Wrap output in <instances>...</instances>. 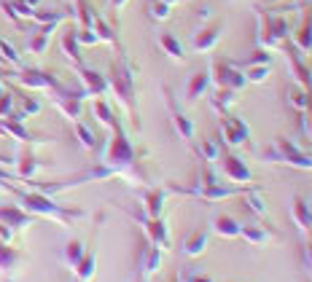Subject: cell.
<instances>
[{"label":"cell","mask_w":312,"mask_h":282,"mask_svg":"<svg viewBox=\"0 0 312 282\" xmlns=\"http://www.w3.org/2000/svg\"><path fill=\"white\" fill-rule=\"evenodd\" d=\"M22 207L27 210V212L46 215V218H54L59 223H70V220L84 218L81 210H65V207L54 205V202H51L49 196H43V194H22Z\"/></svg>","instance_id":"1"},{"label":"cell","mask_w":312,"mask_h":282,"mask_svg":"<svg viewBox=\"0 0 312 282\" xmlns=\"http://www.w3.org/2000/svg\"><path fill=\"white\" fill-rule=\"evenodd\" d=\"M248 188L245 186H223V183H218V178L210 169H205L202 175V183L194 188H183V194H191V196H199V199L205 202H218V199H229V196H237V194H245Z\"/></svg>","instance_id":"2"},{"label":"cell","mask_w":312,"mask_h":282,"mask_svg":"<svg viewBox=\"0 0 312 282\" xmlns=\"http://www.w3.org/2000/svg\"><path fill=\"white\" fill-rule=\"evenodd\" d=\"M269 159H277V161L291 164V167H299V169H312V156L302 153L299 148H294L291 142H285V140L275 142V148L269 150Z\"/></svg>","instance_id":"3"},{"label":"cell","mask_w":312,"mask_h":282,"mask_svg":"<svg viewBox=\"0 0 312 282\" xmlns=\"http://www.w3.org/2000/svg\"><path fill=\"white\" fill-rule=\"evenodd\" d=\"M159 266H162V253H159V247H154L151 242H145L140 247V255H137V277H140V282L148 280Z\"/></svg>","instance_id":"4"},{"label":"cell","mask_w":312,"mask_h":282,"mask_svg":"<svg viewBox=\"0 0 312 282\" xmlns=\"http://www.w3.org/2000/svg\"><path fill=\"white\" fill-rule=\"evenodd\" d=\"M143 223V228H145V234H148V242L154 247H159V250H167L170 247V228H167V223H164L162 218H140Z\"/></svg>","instance_id":"5"},{"label":"cell","mask_w":312,"mask_h":282,"mask_svg":"<svg viewBox=\"0 0 312 282\" xmlns=\"http://www.w3.org/2000/svg\"><path fill=\"white\" fill-rule=\"evenodd\" d=\"M291 218L304 234H312V210H310V199H304L302 194L294 196V205H291Z\"/></svg>","instance_id":"6"},{"label":"cell","mask_w":312,"mask_h":282,"mask_svg":"<svg viewBox=\"0 0 312 282\" xmlns=\"http://www.w3.org/2000/svg\"><path fill=\"white\" fill-rule=\"evenodd\" d=\"M221 167H223V175H226L231 183H250V180H253L250 169L245 167V161H240L237 156H223Z\"/></svg>","instance_id":"7"},{"label":"cell","mask_w":312,"mask_h":282,"mask_svg":"<svg viewBox=\"0 0 312 282\" xmlns=\"http://www.w3.org/2000/svg\"><path fill=\"white\" fill-rule=\"evenodd\" d=\"M208 228H194V231L189 234V237L183 239V253L189 255V258H197V255H202L205 250H208Z\"/></svg>","instance_id":"8"},{"label":"cell","mask_w":312,"mask_h":282,"mask_svg":"<svg viewBox=\"0 0 312 282\" xmlns=\"http://www.w3.org/2000/svg\"><path fill=\"white\" fill-rule=\"evenodd\" d=\"M240 228H242V223H237L231 215H223V212L213 215V231L218 234V237L237 239V237H240Z\"/></svg>","instance_id":"9"},{"label":"cell","mask_w":312,"mask_h":282,"mask_svg":"<svg viewBox=\"0 0 312 282\" xmlns=\"http://www.w3.org/2000/svg\"><path fill=\"white\" fill-rule=\"evenodd\" d=\"M240 239H245L250 247H267L272 234H267V228H261V226H242L240 228Z\"/></svg>","instance_id":"10"},{"label":"cell","mask_w":312,"mask_h":282,"mask_svg":"<svg viewBox=\"0 0 312 282\" xmlns=\"http://www.w3.org/2000/svg\"><path fill=\"white\" fill-rule=\"evenodd\" d=\"M242 196H245V205H248L250 212L258 215V218H267V202L261 196V188H248Z\"/></svg>","instance_id":"11"},{"label":"cell","mask_w":312,"mask_h":282,"mask_svg":"<svg viewBox=\"0 0 312 282\" xmlns=\"http://www.w3.org/2000/svg\"><path fill=\"white\" fill-rule=\"evenodd\" d=\"M95 266H97V250H86L84 258L76 264L78 280H81V282H89L92 277H95Z\"/></svg>","instance_id":"12"},{"label":"cell","mask_w":312,"mask_h":282,"mask_svg":"<svg viewBox=\"0 0 312 282\" xmlns=\"http://www.w3.org/2000/svg\"><path fill=\"white\" fill-rule=\"evenodd\" d=\"M223 135H226V142H229V145L248 142V129H245L242 121H226V124H223Z\"/></svg>","instance_id":"13"},{"label":"cell","mask_w":312,"mask_h":282,"mask_svg":"<svg viewBox=\"0 0 312 282\" xmlns=\"http://www.w3.org/2000/svg\"><path fill=\"white\" fill-rule=\"evenodd\" d=\"M145 202V215L148 218H162V210H164V191H148L143 196Z\"/></svg>","instance_id":"14"},{"label":"cell","mask_w":312,"mask_h":282,"mask_svg":"<svg viewBox=\"0 0 312 282\" xmlns=\"http://www.w3.org/2000/svg\"><path fill=\"white\" fill-rule=\"evenodd\" d=\"M84 253H86V250H84V245H81V242H76V239H73L70 245L65 247V261H68L70 266H76L78 261L84 258Z\"/></svg>","instance_id":"15"},{"label":"cell","mask_w":312,"mask_h":282,"mask_svg":"<svg viewBox=\"0 0 312 282\" xmlns=\"http://www.w3.org/2000/svg\"><path fill=\"white\" fill-rule=\"evenodd\" d=\"M16 261H19V253H16V250L0 245V269H14Z\"/></svg>","instance_id":"16"},{"label":"cell","mask_w":312,"mask_h":282,"mask_svg":"<svg viewBox=\"0 0 312 282\" xmlns=\"http://www.w3.org/2000/svg\"><path fill=\"white\" fill-rule=\"evenodd\" d=\"M181 282H215L210 274L205 272H194V269H186V272H181V277H178Z\"/></svg>","instance_id":"17"},{"label":"cell","mask_w":312,"mask_h":282,"mask_svg":"<svg viewBox=\"0 0 312 282\" xmlns=\"http://www.w3.org/2000/svg\"><path fill=\"white\" fill-rule=\"evenodd\" d=\"M205 83H208V78H205V73H197L194 78H191V83H189V100H194V97L199 94V91L205 89Z\"/></svg>","instance_id":"18"},{"label":"cell","mask_w":312,"mask_h":282,"mask_svg":"<svg viewBox=\"0 0 312 282\" xmlns=\"http://www.w3.org/2000/svg\"><path fill=\"white\" fill-rule=\"evenodd\" d=\"M215 38H218L215 30H210V32H205V35H199V38H197V49H208V46L215 41Z\"/></svg>","instance_id":"19"},{"label":"cell","mask_w":312,"mask_h":282,"mask_svg":"<svg viewBox=\"0 0 312 282\" xmlns=\"http://www.w3.org/2000/svg\"><path fill=\"white\" fill-rule=\"evenodd\" d=\"M162 43H164V49H167L172 57H181V46H178L175 41H172L170 35H164V38H162Z\"/></svg>","instance_id":"20"},{"label":"cell","mask_w":312,"mask_h":282,"mask_svg":"<svg viewBox=\"0 0 312 282\" xmlns=\"http://www.w3.org/2000/svg\"><path fill=\"white\" fill-rule=\"evenodd\" d=\"M78 135H81V140H84V145H95V140H92V132L89 129H84V127H78Z\"/></svg>","instance_id":"21"},{"label":"cell","mask_w":312,"mask_h":282,"mask_svg":"<svg viewBox=\"0 0 312 282\" xmlns=\"http://www.w3.org/2000/svg\"><path fill=\"white\" fill-rule=\"evenodd\" d=\"M304 264L312 269V239H310V242H304Z\"/></svg>","instance_id":"22"},{"label":"cell","mask_w":312,"mask_h":282,"mask_svg":"<svg viewBox=\"0 0 312 282\" xmlns=\"http://www.w3.org/2000/svg\"><path fill=\"white\" fill-rule=\"evenodd\" d=\"M310 210H312V202H310Z\"/></svg>","instance_id":"23"}]
</instances>
